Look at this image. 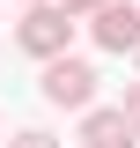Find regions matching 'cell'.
Listing matches in <instances>:
<instances>
[{
  "mask_svg": "<svg viewBox=\"0 0 140 148\" xmlns=\"http://www.w3.org/2000/svg\"><path fill=\"white\" fill-rule=\"evenodd\" d=\"M44 96H52V104H88V96H96V74H88L81 59H52V67H44Z\"/></svg>",
  "mask_w": 140,
  "mask_h": 148,
  "instance_id": "obj_1",
  "label": "cell"
},
{
  "mask_svg": "<svg viewBox=\"0 0 140 148\" xmlns=\"http://www.w3.org/2000/svg\"><path fill=\"white\" fill-rule=\"evenodd\" d=\"M96 45L133 52V45H140V15H133V8H103V15H96Z\"/></svg>",
  "mask_w": 140,
  "mask_h": 148,
  "instance_id": "obj_2",
  "label": "cell"
},
{
  "mask_svg": "<svg viewBox=\"0 0 140 148\" xmlns=\"http://www.w3.org/2000/svg\"><path fill=\"white\" fill-rule=\"evenodd\" d=\"M22 45H30V52H59V45H67V15H59V8H37V15L22 22Z\"/></svg>",
  "mask_w": 140,
  "mask_h": 148,
  "instance_id": "obj_3",
  "label": "cell"
},
{
  "mask_svg": "<svg viewBox=\"0 0 140 148\" xmlns=\"http://www.w3.org/2000/svg\"><path fill=\"white\" fill-rule=\"evenodd\" d=\"M88 148H133V119L125 111H96L88 119Z\"/></svg>",
  "mask_w": 140,
  "mask_h": 148,
  "instance_id": "obj_4",
  "label": "cell"
},
{
  "mask_svg": "<svg viewBox=\"0 0 140 148\" xmlns=\"http://www.w3.org/2000/svg\"><path fill=\"white\" fill-rule=\"evenodd\" d=\"M22 148H52V141H44V133H22Z\"/></svg>",
  "mask_w": 140,
  "mask_h": 148,
  "instance_id": "obj_5",
  "label": "cell"
},
{
  "mask_svg": "<svg viewBox=\"0 0 140 148\" xmlns=\"http://www.w3.org/2000/svg\"><path fill=\"white\" fill-rule=\"evenodd\" d=\"M74 8H96V0H67V15H74Z\"/></svg>",
  "mask_w": 140,
  "mask_h": 148,
  "instance_id": "obj_6",
  "label": "cell"
}]
</instances>
